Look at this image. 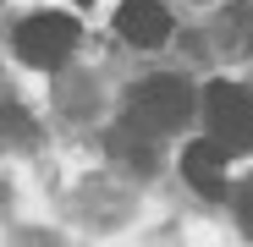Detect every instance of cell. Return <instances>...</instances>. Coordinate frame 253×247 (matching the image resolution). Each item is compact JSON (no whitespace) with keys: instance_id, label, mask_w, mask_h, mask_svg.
I'll return each mask as SVG.
<instances>
[{"instance_id":"1","label":"cell","mask_w":253,"mask_h":247,"mask_svg":"<svg viewBox=\"0 0 253 247\" xmlns=\"http://www.w3.org/2000/svg\"><path fill=\"white\" fill-rule=\"evenodd\" d=\"M187 115H193V88L182 77H143L126 99V127L154 132V138L187 127Z\"/></svg>"},{"instance_id":"2","label":"cell","mask_w":253,"mask_h":247,"mask_svg":"<svg viewBox=\"0 0 253 247\" xmlns=\"http://www.w3.org/2000/svg\"><path fill=\"white\" fill-rule=\"evenodd\" d=\"M204 121H209V143H220L226 154H248L253 148V88H242V82H209Z\"/></svg>"},{"instance_id":"3","label":"cell","mask_w":253,"mask_h":247,"mask_svg":"<svg viewBox=\"0 0 253 247\" xmlns=\"http://www.w3.org/2000/svg\"><path fill=\"white\" fill-rule=\"evenodd\" d=\"M72 50H77V22L66 11H39L17 22V55L28 66H61Z\"/></svg>"},{"instance_id":"4","label":"cell","mask_w":253,"mask_h":247,"mask_svg":"<svg viewBox=\"0 0 253 247\" xmlns=\"http://www.w3.org/2000/svg\"><path fill=\"white\" fill-rule=\"evenodd\" d=\"M116 28H121L126 44L154 50V44H165V38H171V11H165V0H121Z\"/></svg>"},{"instance_id":"5","label":"cell","mask_w":253,"mask_h":247,"mask_svg":"<svg viewBox=\"0 0 253 247\" xmlns=\"http://www.w3.org/2000/svg\"><path fill=\"white\" fill-rule=\"evenodd\" d=\"M182 176H187V187H198L204 198H220V192H226V148L209 143V138L187 143V148H182Z\"/></svg>"},{"instance_id":"6","label":"cell","mask_w":253,"mask_h":247,"mask_svg":"<svg viewBox=\"0 0 253 247\" xmlns=\"http://www.w3.org/2000/svg\"><path fill=\"white\" fill-rule=\"evenodd\" d=\"M220 38H226L231 55H253V0L226 6V17H220Z\"/></svg>"},{"instance_id":"7","label":"cell","mask_w":253,"mask_h":247,"mask_svg":"<svg viewBox=\"0 0 253 247\" xmlns=\"http://www.w3.org/2000/svg\"><path fill=\"white\" fill-rule=\"evenodd\" d=\"M237 214H242V231L253 236V176H248V187H242V198H237Z\"/></svg>"}]
</instances>
